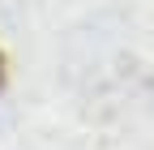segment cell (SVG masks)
I'll return each instance as SVG.
<instances>
[{
  "instance_id": "6da1fadb",
  "label": "cell",
  "mask_w": 154,
  "mask_h": 150,
  "mask_svg": "<svg viewBox=\"0 0 154 150\" xmlns=\"http://www.w3.org/2000/svg\"><path fill=\"white\" fill-rule=\"evenodd\" d=\"M0 90H5V56H0Z\"/></svg>"
}]
</instances>
